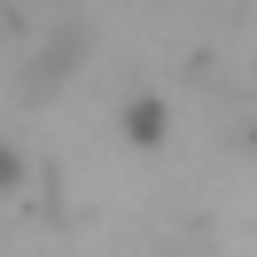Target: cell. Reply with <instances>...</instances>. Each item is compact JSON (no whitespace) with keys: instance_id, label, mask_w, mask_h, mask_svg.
Returning a JSON list of instances; mask_svg holds the SVG:
<instances>
[{"instance_id":"1","label":"cell","mask_w":257,"mask_h":257,"mask_svg":"<svg viewBox=\"0 0 257 257\" xmlns=\"http://www.w3.org/2000/svg\"><path fill=\"white\" fill-rule=\"evenodd\" d=\"M218 249H226V234L203 203H156L125 234V257H218Z\"/></svg>"},{"instance_id":"3","label":"cell","mask_w":257,"mask_h":257,"mask_svg":"<svg viewBox=\"0 0 257 257\" xmlns=\"http://www.w3.org/2000/svg\"><path fill=\"white\" fill-rule=\"evenodd\" d=\"M117 133H125V148H164V141H172V109H164V94H133L125 109H117Z\"/></svg>"},{"instance_id":"4","label":"cell","mask_w":257,"mask_h":257,"mask_svg":"<svg viewBox=\"0 0 257 257\" xmlns=\"http://www.w3.org/2000/svg\"><path fill=\"white\" fill-rule=\"evenodd\" d=\"M16 187H24V156L0 141V195H16Z\"/></svg>"},{"instance_id":"2","label":"cell","mask_w":257,"mask_h":257,"mask_svg":"<svg viewBox=\"0 0 257 257\" xmlns=\"http://www.w3.org/2000/svg\"><path fill=\"white\" fill-rule=\"evenodd\" d=\"M86 63H94V32H86L78 16H63V24L32 47V63H24V101H55Z\"/></svg>"}]
</instances>
